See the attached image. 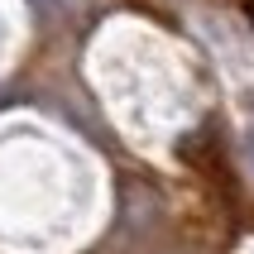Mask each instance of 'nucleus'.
I'll return each instance as SVG.
<instances>
[{
    "instance_id": "obj_1",
    "label": "nucleus",
    "mask_w": 254,
    "mask_h": 254,
    "mask_svg": "<svg viewBox=\"0 0 254 254\" xmlns=\"http://www.w3.org/2000/svg\"><path fill=\"white\" fill-rule=\"evenodd\" d=\"M245 5H250V14H254V0H245Z\"/></svg>"
}]
</instances>
